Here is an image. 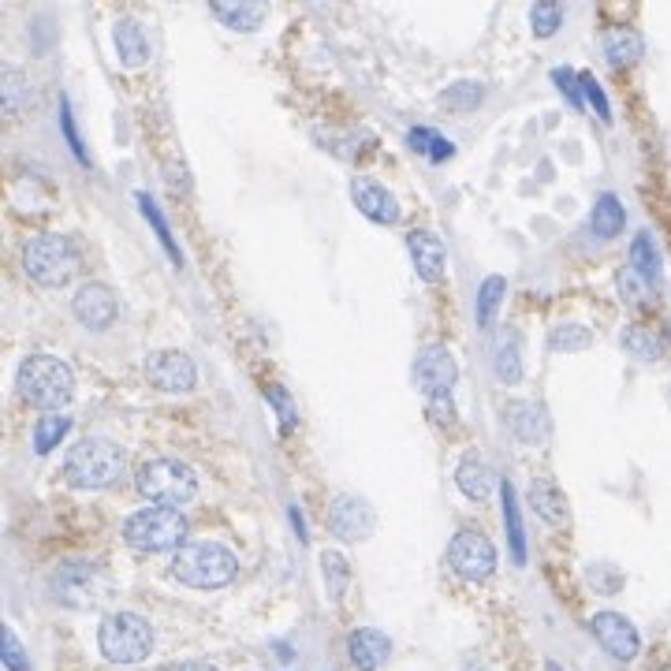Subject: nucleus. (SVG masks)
<instances>
[{"label":"nucleus","instance_id":"obj_1","mask_svg":"<svg viewBox=\"0 0 671 671\" xmlns=\"http://www.w3.org/2000/svg\"><path fill=\"white\" fill-rule=\"evenodd\" d=\"M127 471L124 447L109 436H83L64 460V482L71 489H109Z\"/></svg>","mask_w":671,"mask_h":671},{"label":"nucleus","instance_id":"obj_2","mask_svg":"<svg viewBox=\"0 0 671 671\" xmlns=\"http://www.w3.org/2000/svg\"><path fill=\"white\" fill-rule=\"evenodd\" d=\"M16 389L38 411H56L75 395V373L56 354H30L16 373Z\"/></svg>","mask_w":671,"mask_h":671},{"label":"nucleus","instance_id":"obj_3","mask_svg":"<svg viewBox=\"0 0 671 671\" xmlns=\"http://www.w3.org/2000/svg\"><path fill=\"white\" fill-rule=\"evenodd\" d=\"M79 266H83V254H79L75 239L60 236V231L30 236L23 247L27 277L34 283H42V288H64L68 280H75Z\"/></svg>","mask_w":671,"mask_h":671},{"label":"nucleus","instance_id":"obj_4","mask_svg":"<svg viewBox=\"0 0 671 671\" xmlns=\"http://www.w3.org/2000/svg\"><path fill=\"white\" fill-rule=\"evenodd\" d=\"M239 571V559L220 541H187L172 559V575L190 589H220Z\"/></svg>","mask_w":671,"mask_h":671},{"label":"nucleus","instance_id":"obj_5","mask_svg":"<svg viewBox=\"0 0 671 671\" xmlns=\"http://www.w3.org/2000/svg\"><path fill=\"white\" fill-rule=\"evenodd\" d=\"M124 541L138 553H172L187 545V515L165 504H149L124 523Z\"/></svg>","mask_w":671,"mask_h":671},{"label":"nucleus","instance_id":"obj_6","mask_svg":"<svg viewBox=\"0 0 671 671\" xmlns=\"http://www.w3.org/2000/svg\"><path fill=\"white\" fill-rule=\"evenodd\" d=\"M97 646L101 657L112 660V664H142L154 653V627L138 612H112L101 619Z\"/></svg>","mask_w":671,"mask_h":671},{"label":"nucleus","instance_id":"obj_7","mask_svg":"<svg viewBox=\"0 0 671 671\" xmlns=\"http://www.w3.org/2000/svg\"><path fill=\"white\" fill-rule=\"evenodd\" d=\"M135 485L146 500L176 507V504H187L190 496L198 493V474L195 466L183 460H149L138 466Z\"/></svg>","mask_w":671,"mask_h":671},{"label":"nucleus","instance_id":"obj_8","mask_svg":"<svg viewBox=\"0 0 671 671\" xmlns=\"http://www.w3.org/2000/svg\"><path fill=\"white\" fill-rule=\"evenodd\" d=\"M447 564L466 582H485L496 571V548L482 530H460L447 545Z\"/></svg>","mask_w":671,"mask_h":671},{"label":"nucleus","instance_id":"obj_9","mask_svg":"<svg viewBox=\"0 0 671 671\" xmlns=\"http://www.w3.org/2000/svg\"><path fill=\"white\" fill-rule=\"evenodd\" d=\"M414 381H419V389L436 400V395H447L452 392V384L460 381V362H455V354L444 348V343H430V348L419 351V359H414Z\"/></svg>","mask_w":671,"mask_h":671},{"label":"nucleus","instance_id":"obj_10","mask_svg":"<svg viewBox=\"0 0 671 671\" xmlns=\"http://www.w3.org/2000/svg\"><path fill=\"white\" fill-rule=\"evenodd\" d=\"M53 589L64 605H75V608H86L94 605L105 589V578L94 564H83V559H68V564L56 567V578H53Z\"/></svg>","mask_w":671,"mask_h":671},{"label":"nucleus","instance_id":"obj_11","mask_svg":"<svg viewBox=\"0 0 671 671\" xmlns=\"http://www.w3.org/2000/svg\"><path fill=\"white\" fill-rule=\"evenodd\" d=\"M146 378L154 381V389L168 392V395H183L195 389L198 370L190 362V354L183 351H154L146 359Z\"/></svg>","mask_w":671,"mask_h":671},{"label":"nucleus","instance_id":"obj_12","mask_svg":"<svg viewBox=\"0 0 671 671\" xmlns=\"http://www.w3.org/2000/svg\"><path fill=\"white\" fill-rule=\"evenodd\" d=\"M329 530L340 541H365L373 534V507L354 493L336 496L329 507Z\"/></svg>","mask_w":671,"mask_h":671},{"label":"nucleus","instance_id":"obj_13","mask_svg":"<svg viewBox=\"0 0 671 671\" xmlns=\"http://www.w3.org/2000/svg\"><path fill=\"white\" fill-rule=\"evenodd\" d=\"M589 627H593L597 642H601L616 660H634L638 649H642L638 627L630 623L627 616H619V612H597L593 619H589Z\"/></svg>","mask_w":671,"mask_h":671},{"label":"nucleus","instance_id":"obj_14","mask_svg":"<svg viewBox=\"0 0 671 671\" xmlns=\"http://www.w3.org/2000/svg\"><path fill=\"white\" fill-rule=\"evenodd\" d=\"M71 307H75V318L83 321L90 332H101L116 321L120 299L109 283H83V288L75 291V302H71Z\"/></svg>","mask_w":671,"mask_h":671},{"label":"nucleus","instance_id":"obj_15","mask_svg":"<svg viewBox=\"0 0 671 671\" xmlns=\"http://www.w3.org/2000/svg\"><path fill=\"white\" fill-rule=\"evenodd\" d=\"M351 202L365 213V217L378 220V224H395V220H400V202L392 198L389 187H381V183L370 179V176H359L351 183Z\"/></svg>","mask_w":671,"mask_h":671},{"label":"nucleus","instance_id":"obj_16","mask_svg":"<svg viewBox=\"0 0 671 671\" xmlns=\"http://www.w3.org/2000/svg\"><path fill=\"white\" fill-rule=\"evenodd\" d=\"M504 419H507V430H512L523 444H541V441H548V433H553L548 411L541 403H530V400L507 403Z\"/></svg>","mask_w":671,"mask_h":671},{"label":"nucleus","instance_id":"obj_17","mask_svg":"<svg viewBox=\"0 0 671 671\" xmlns=\"http://www.w3.org/2000/svg\"><path fill=\"white\" fill-rule=\"evenodd\" d=\"M406 250H411V261L414 269H419V277L425 283H436L444 277V266H447V254H444V242L441 236H433V231H411L406 236Z\"/></svg>","mask_w":671,"mask_h":671},{"label":"nucleus","instance_id":"obj_18","mask_svg":"<svg viewBox=\"0 0 671 671\" xmlns=\"http://www.w3.org/2000/svg\"><path fill=\"white\" fill-rule=\"evenodd\" d=\"M348 657L359 671H378V668H384V660L392 657V642H389V634H381V630L359 627V630H351V638H348Z\"/></svg>","mask_w":671,"mask_h":671},{"label":"nucleus","instance_id":"obj_19","mask_svg":"<svg viewBox=\"0 0 671 671\" xmlns=\"http://www.w3.org/2000/svg\"><path fill=\"white\" fill-rule=\"evenodd\" d=\"M493 370L504 384L523 381V340H518L515 329H504L496 336V351H493Z\"/></svg>","mask_w":671,"mask_h":671},{"label":"nucleus","instance_id":"obj_20","mask_svg":"<svg viewBox=\"0 0 671 671\" xmlns=\"http://www.w3.org/2000/svg\"><path fill=\"white\" fill-rule=\"evenodd\" d=\"M455 482H460V489L471 496V500H485L496 485V474L482 455H463V463L455 466Z\"/></svg>","mask_w":671,"mask_h":671},{"label":"nucleus","instance_id":"obj_21","mask_svg":"<svg viewBox=\"0 0 671 671\" xmlns=\"http://www.w3.org/2000/svg\"><path fill=\"white\" fill-rule=\"evenodd\" d=\"M530 507L545 518V523H553V526H564L567 523V496L553 482V477H537V482L530 485Z\"/></svg>","mask_w":671,"mask_h":671},{"label":"nucleus","instance_id":"obj_22","mask_svg":"<svg viewBox=\"0 0 671 671\" xmlns=\"http://www.w3.org/2000/svg\"><path fill=\"white\" fill-rule=\"evenodd\" d=\"M213 16H217L224 27L239 30V34H250V30L261 27L266 8L254 4V0H247V4H242V0H217V4H213Z\"/></svg>","mask_w":671,"mask_h":671},{"label":"nucleus","instance_id":"obj_23","mask_svg":"<svg viewBox=\"0 0 671 671\" xmlns=\"http://www.w3.org/2000/svg\"><path fill=\"white\" fill-rule=\"evenodd\" d=\"M116 53L127 68H142L149 60V42L135 19H120L116 23Z\"/></svg>","mask_w":671,"mask_h":671},{"label":"nucleus","instance_id":"obj_24","mask_svg":"<svg viewBox=\"0 0 671 671\" xmlns=\"http://www.w3.org/2000/svg\"><path fill=\"white\" fill-rule=\"evenodd\" d=\"M627 224V213H623V202L616 195H601L593 206V217H589V228H593L597 239H616Z\"/></svg>","mask_w":671,"mask_h":671},{"label":"nucleus","instance_id":"obj_25","mask_svg":"<svg viewBox=\"0 0 671 671\" xmlns=\"http://www.w3.org/2000/svg\"><path fill=\"white\" fill-rule=\"evenodd\" d=\"M630 269H634L638 277L649 283V288H657V280H660V250H657V242H653L649 231H638L634 242H630Z\"/></svg>","mask_w":671,"mask_h":671},{"label":"nucleus","instance_id":"obj_26","mask_svg":"<svg viewBox=\"0 0 671 671\" xmlns=\"http://www.w3.org/2000/svg\"><path fill=\"white\" fill-rule=\"evenodd\" d=\"M605 56H608V64H616V68L634 64V60L642 56V38H638V30H630V27L608 30V38H605Z\"/></svg>","mask_w":671,"mask_h":671},{"label":"nucleus","instance_id":"obj_27","mask_svg":"<svg viewBox=\"0 0 671 671\" xmlns=\"http://www.w3.org/2000/svg\"><path fill=\"white\" fill-rule=\"evenodd\" d=\"M500 496H504V526H507V537H512V556H515V564H523L526 559V534H523V512H518L512 482H500Z\"/></svg>","mask_w":671,"mask_h":671},{"label":"nucleus","instance_id":"obj_28","mask_svg":"<svg viewBox=\"0 0 671 671\" xmlns=\"http://www.w3.org/2000/svg\"><path fill=\"white\" fill-rule=\"evenodd\" d=\"M68 430H71L68 414H45V419H38V425H34V452L38 455L53 452V447L68 436Z\"/></svg>","mask_w":671,"mask_h":671},{"label":"nucleus","instance_id":"obj_29","mask_svg":"<svg viewBox=\"0 0 671 671\" xmlns=\"http://www.w3.org/2000/svg\"><path fill=\"white\" fill-rule=\"evenodd\" d=\"M504 291H507L504 277H489L482 288H477V324H482V329H489V324L496 321V310H500V302H504Z\"/></svg>","mask_w":671,"mask_h":671},{"label":"nucleus","instance_id":"obj_30","mask_svg":"<svg viewBox=\"0 0 671 671\" xmlns=\"http://www.w3.org/2000/svg\"><path fill=\"white\" fill-rule=\"evenodd\" d=\"M482 97H485V86L482 83H471V79H463V83H452L444 90V109H452V112H471V109H477L482 105Z\"/></svg>","mask_w":671,"mask_h":671},{"label":"nucleus","instance_id":"obj_31","mask_svg":"<svg viewBox=\"0 0 671 671\" xmlns=\"http://www.w3.org/2000/svg\"><path fill=\"white\" fill-rule=\"evenodd\" d=\"M138 206H142V213H146V220L154 224V231L161 236V242H165V250H168V258L176 261H183V254H179V247H176V239H172V228H168V220L161 217V209H157V202L149 198V195H138Z\"/></svg>","mask_w":671,"mask_h":671},{"label":"nucleus","instance_id":"obj_32","mask_svg":"<svg viewBox=\"0 0 671 671\" xmlns=\"http://www.w3.org/2000/svg\"><path fill=\"white\" fill-rule=\"evenodd\" d=\"M530 23H534L537 38H553L559 30V23H564V8H559L556 0H541V4H534Z\"/></svg>","mask_w":671,"mask_h":671},{"label":"nucleus","instance_id":"obj_33","mask_svg":"<svg viewBox=\"0 0 671 671\" xmlns=\"http://www.w3.org/2000/svg\"><path fill=\"white\" fill-rule=\"evenodd\" d=\"M589 329L586 324H556L553 329V336H548V343H553L556 351H582V348H589Z\"/></svg>","mask_w":671,"mask_h":671},{"label":"nucleus","instance_id":"obj_34","mask_svg":"<svg viewBox=\"0 0 671 671\" xmlns=\"http://www.w3.org/2000/svg\"><path fill=\"white\" fill-rule=\"evenodd\" d=\"M623 348H627L630 354H634V359L653 362L657 354H660V340H657V336L649 332V329H638V324H634V329H627V332H623Z\"/></svg>","mask_w":671,"mask_h":671},{"label":"nucleus","instance_id":"obj_35","mask_svg":"<svg viewBox=\"0 0 671 671\" xmlns=\"http://www.w3.org/2000/svg\"><path fill=\"white\" fill-rule=\"evenodd\" d=\"M321 571H324V582H329V593L343 597V589H348V559L329 548V553H321Z\"/></svg>","mask_w":671,"mask_h":671},{"label":"nucleus","instance_id":"obj_36","mask_svg":"<svg viewBox=\"0 0 671 671\" xmlns=\"http://www.w3.org/2000/svg\"><path fill=\"white\" fill-rule=\"evenodd\" d=\"M0 657H4V668L8 671H30L27 653H23V646H19V638H16L12 627L0 630Z\"/></svg>","mask_w":671,"mask_h":671},{"label":"nucleus","instance_id":"obj_37","mask_svg":"<svg viewBox=\"0 0 671 671\" xmlns=\"http://www.w3.org/2000/svg\"><path fill=\"white\" fill-rule=\"evenodd\" d=\"M619 295H623V299L627 302H638V307H642V302H649V291H653V288H649V283L642 280V277H638V272L634 269H623V272H619Z\"/></svg>","mask_w":671,"mask_h":671},{"label":"nucleus","instance_id":"obj_38","mask_svg":"<svg viewBox=\"0 0 671 671\" xmlns=\"http://www.w3.org/2000/svg\"><path fill=\"white\" fill-rule=\"evenodd\" d=\"M60 131H64V138H68V146H71V154H75L79 161L86 165V146H83V138H79V131H75V120H71V101L68 97H60Z\"/></svg>","mask_w":671,"mask_h":671},{"label":"nucleus","instance_id":"obj_39","mask_svg":"<svg viewBox=\"0 0 671 671\" xmlns=\"http://www.w3.org/2000/svg\"><path fill=\"white\" fill-rule=\"evenodd\" d=\"M553 83L564 90V97L571 101L575 109H582L586 105V94H582V83H578V75H571L567 68H556L553 71Z\"/></svg>","mask_w":671,"mask_h":671},{"label":"nucleus","instance_id":"obj_40","mask_svg":"<svg viewBox=\"0 0 671 671\" xmlns=\"http://www.w3.org/2000/svg\"><path fill=\"white\" fill-rule=\"evenodd\" d=\"M266 395H269V403L277 406V414H280V430L291 433V430H295V406H291V400H288V392H283L280 384H269Z\"/></svg>","mask_w":671,"mask_h":671},{"label":"nucleus","instance_id":"obj_41","mask_svg":"<svg viewBox=\"0 0 671 671\" xmlns=\"http://www.w3.org/2000/svg\"><path fill=\"white\" fill-rule=\"evenodd\" d=\"M27 94H30V90H27V79L19 75V71H8V75H4V109H8V112L19 109V105L27 101Z\"/></svg>","mask_w":671,"mask_h":671},{"label":"nucleus","instance_id":"obj_42","mask_svg":"<svg viewBox=\"0 0 671 671\" xmlns=\"http://www.w3.org/2000/svg\"><path fill=\"white\" fill-rule=\"evenodd\" d=\"M578 83H582V94L589 97V105H593L601 116L608 120L612 116V109H608V97H605V90H601V83H597L593 75H578Z\"/></svg>","mask_w":671,"mask_h":671},{"label":"nucleus","instance_id":"obj_43","mask_svg":"<svg viewBox=\"0 0 671 671\" xmlns=\"http://www.w3.org/2000/svg\"><path fill=\"white\" fill-rule=\"evenodd\" d=\"M430 414L441 425H455V403L447 400V395H436V400H430Z\"/></svg>","mask_w":671,"mask_h":671},{"label":"nucleus","instance_id":"obj_44","mask_svg":"<svg viewBox=\"0 0 671 671\" xmlns=\"http://www.w3.org/2000/svg\"><path fill=\"white\" fill-rule=\"evenodd\" d=\"M157 671H217L206 660H179V664H168V668H157Z\"/></svg>","mask_w":671,"mask_h":671},{"label":"nucleus","instance_id":"obj_45","mask_svg":"<svg viewBox=\"0 0 671 671\" xmlns=\"http://www.w3.org/2000/svg\"><path fill=\"white\" fill-rule=\"evenodd\" d=\"M463 671H493L489 664H482V660H474V664H466Z\"/></svg>","mask_w":671,"mask_h":671},{"label":"nucleus","instance_id":"obj_46","mask_svg":"<svg viewBox=\"0 0 671 671\" xmlns=\"http://www.w3.org/2000/svg\"><path fill=\"white\" fill-rule=\"evenodd\" d=\"M548 671H559V668H556V664H548Z\"/></svg>","mask_w":671,"mask_h":671},{"label":"nucleus","instance_id":"obj_47","mask_svg":"<svg viewBox=\"0 0 671 671\" xmlns=\"http://www.w3.org/2000/svg\"><path fill=\"white\" fill-rule=\"evenodd\" d=\"M660 671H671V668H660Z\"/></svg>","mask_w":671,"mask_h":671}]
</instances>
